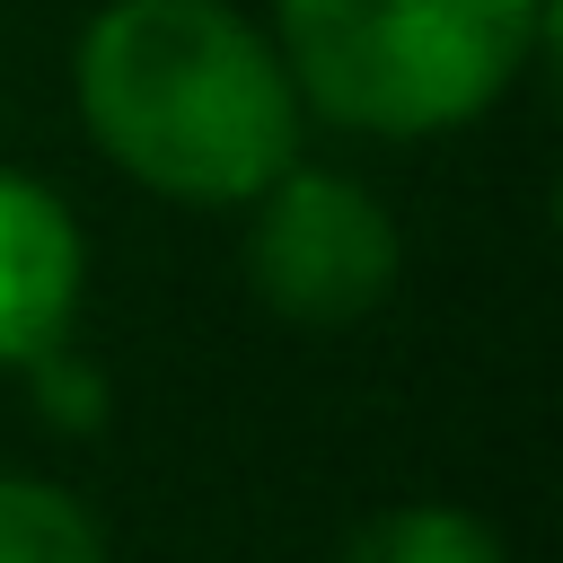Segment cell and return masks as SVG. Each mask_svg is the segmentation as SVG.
Returning a JSON list of instances; mask_svg holds the SVG:
<instances>
[{
	"label": "cell",
	"mask_w": 563,
	"mask_h": 563,
	"mask_svg": "<svg viewBox=\"0 0 563 563\" xmlns=\"http://www.w3.org/2000/svg\"><path fill=\"white\" fill-rule=\"evenodd\" d=\"M97 150L176 202H255L299 150V88L229 0H114L79 35Z\"/></svg>",
	"instance_id": "obj_1"
},
{
	"label": "cell",
	"mask_w": 563,
	"mask_h": 563,
	"mask_svg": "<svg viewBox=\"0 0 563 563\" xmlns=\"http://www.w3.org/2000/svg\"><path fill=\"white\" fill-rule=\"evenodd\" d=\"M537 26L545 0H282V70L334 123L422 141L484 114Z\"/></svg>",
	"instance_id": "obj_2"
},
{
	"label": "cell",
	"mask_w": 563,
	"mask_h": 563,
	"mask_svg": "<svg viewBox=\"0 0 563 563\" xmlns=\"http://www.w3.org/2000/svg\"><path fill=\"white\" fill-rule=\"evenodd\" d=\"M246 273L264 290V308H282L290 325H352L387 299L396 282V220L378 211L369 185L334 176V167H282L264 194Z\"/></svg>",
	"instance_id": "obj_3"
},
{
	"label": "cell",
	"mask_w": 563,
	"mask_h": 563,
	"mask_svg": "<svg viewBox=\"0 0 563 563\" xmlns=\"http://www.w3.org/2000/svg\"><path fill=\"white\" fill-rule=\"evenodd\" d=\"M79 220L53 185L0 167V361H35L70 334V308H79Z\"/></svg>",
	"instance_id": "obj_4"
},
{
	"label": "cell",
	"mask_w": 563,
	"mask_h": 563,
	"mask_svg": "<svg viewBox=\"0 0 563 563\" xmlns=\"http://www.w3.org/2000/svg\"><path fill=\"white\" fill-rule=\"evenodd\" d=\"M334 563H510V554H501V537L475 510H457V501H405V510L361 519Z\"/></svg>",
	"instance_id": "obj_5"
},
{
	"label": "cell",
	"mask_w": 563,
	"mask_h": 563,
	"mask_svg": "<svg viewBox=\"0 0 563 563\" xmlns=\"http://www.w3.org/2000/svg\"><path fill=\"white\" fill-rule=\"evenodd\" d=\"M0 563H106V545L62 484L0 475Z\"/></svg>",
	"instance_id": "obj_6"
}]
</instances>
